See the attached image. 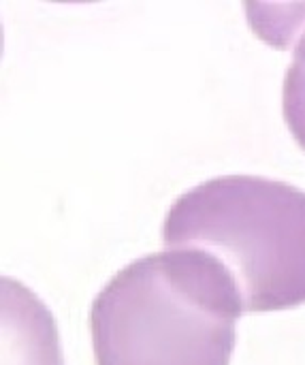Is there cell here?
<instances>
[{
	"label": "cell",
	"instance_id": "1",
	"mask_svg": "<svg viewBox=\"0 0 305 365\" xmlns=\"http://www.w3.org/2000/svg\"><path fill=\"white\" fill-rule=\"evenodd\" d=\"M239 295L199 252L145 255L94 297L90 331L96 365H229Z\"/></svg>",
	"mask_w": 305,
	"mask_h": 365
},
{
	"label": "cell",
	"instance_id": "2",
	"mask_svg": "<svg viewBox=\"0 0 305 365\" xmlns=\"http://www.w3.org/2000/svg\"><path fill=\"white\" fill-rule=\"evenodd\" d=\"M165 250L199 252L233 282L244 312L305 304V192L254 175L186 190L167 212Z\"/></svg>",
	"mask_w": 305,
	"mask_h": 365
},
{
	"label": "cell",
	"instance_id": "3",
	"mask_svg": "<svg viewBox=\"0 0 305 365\" xmlns=\"http://www.w3.org/2000/svg\"><path fill=\"white\" fill-rule=\"evenodd\" d=\"M4 365H64L49 310L24 284L2 280Z\"/></svg>",
	"mask_w": 305,
	"mask_h": 365
},
{
	"label": "cell",
	"instance_id": "4",
	"mask_svg": "<svg viewBox=\"0 0 305 365\" xmlns=\"http://www.w3.org/2000/svg\"><path fill=\"white\" fill-rule=\"evenodd\" d=\"M282 109L291 135L305 150V30L295 43L293 64L284 77Z\"/></svg>",
	"mask_w": 305,
	"mask_h": 365
}]
</instances>
